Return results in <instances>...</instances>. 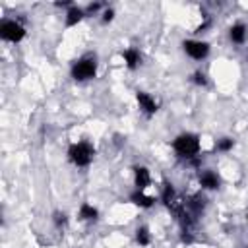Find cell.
Segmentation results:
<instances>
[{"label":"cell","instance_id":"cell-15","mask_svg":"<svg viewBox=\"0 0 248 248\" xmlns=\"http://www.w3.org/2000/svg\"><path fill=\"white\" fill-rule=\"evenodd\" d=\"M136 242L140 246H149L151 244V232L147 227H138L136 229Z\"/></svg>","mask_w":248,"mask_h":248},{"label":"cell","instance_id":"cell-17","mask_svg":"<svg viewBox=\"0 0 248 248\" xmlns=\"http://www.w3.org/2000/svg\"><path fill=\"white\" fill-rule=\"evenodd\" d=\"M192 81H194L198 87H205V85H207V76H205L202 70H198V72L192 74Z\"/></svg>","mask_w":248,"mask_h":248},{"label":"cell","instance_id":"cell-11","mask_svg":"<svg viewBox=\"0 0 248 248\" xmlns=\"http://www.w3.org/2000/svg\"><path fill=\"white\" fill-rule=\"evenodd\" d=\"M130 202H132L134 205L141 207V209H149V207L155 205V198H153V196H147L143 190H134V192L130 194Z\"/></svg>","mask_w":248,"mask_h":248},{"label":"cell","instance_id":"cell-8","mask_svg":"<svg viewBox=\"0 0 248 248\" xmlns=\"http://www.w3.org/2000/svg\"><path fill=\"white\" fill-rule=\"evenodd\" d=\"M198 182L203 190H217L221 186V176L211 169H203L198 174Z\"/></svg>","mask_w":248,"mask_h":248},{"label":"cell","instance_id":"cell-4","mask_svg":"<svg viewBox=\"0 0 248 248\" xmlns=\"http://www.w3.org/2000/svg\"><path fill=\"white\" fill-rule=\"evenodd\" d=\"M25 35H27L25 27L16 19H4L0 23V39L8 43H19L25 39Z\"/></svg>","mask_w":248,"mask_h":248},{"label":"cell","instance_id":"cell-18","mask_svg":"<svg viewBox=\"0 0 248 248\" xmlns=\"http://www.w3.org/2000/svg\"><path fill=\"white\" fill-rule=\"evenodd\" d=\"M52 221H54V225H56L58 229H62V227H66V225H68V217H66V213H64V211H54Z\"/></svg>","mask_w":248,"mask_h":248},{"label":"cell","instance_id":"cell-14","mask_svg":"<svg viewBox=\"0 0 248 248\" xmlns=\"http://www.w3.org/2000/svg\"><path fill=\"white\" fill-rule=\"evenodd\" d=\"M78 215H79V219H81V221H87V223H95V221L99 219V209H97L95 205H91V203L83 202V203L79 205V211H78Z\"/></svg>","mask_w":248,"mask_h":248},{"label":"cell","instance_id":"cell-3","mask_svg":"<svg viewBox=\"0 0 248 248\" xmlns=\"http://www.w3.org/2000/svg\"><path fill=\"white\" fill-rule=\"evenodd\" d=\"M68 159L76 167H87L95 159V147L89 141H78L68 147Z\"/></svg>","mask_w":248,"mask_h":248},{"label":"cell","instance_id":"cell-20","mask_svg":"<svg viewBox=\"0 0 248 248\" xmlns=\"http://www.w3.org/2000/svg\"><path fill=\"white\" fill-rule=\"evenodd\" d=\"M99 8H101V4H99V2H95V4H89V6H87V10H85V14H95Z\"/></svg>","mask_w":248,"mask_h":248},{"label":"cell","instance_id":"cell-19","mask_svg":"<svg viewBox=\"0 0 248 248\" xmlns=\"http://www.w3.org/2000/svg\"><path fill=\"white\" fill-rule=\"evenodd\" d=\"M112 19H114V10L112 8H107L103 12V23H110Z\"/></svg>","mask_w":248,"mask_h":248},{"label":"cell","instance_id":"cell-2","mask_svg":"<svg viewBox=\"0 0 248 248\" xmlns=\"http://www.w3.org/2000/svg\"><path fill=\"white\" fill-rule=\"evenodd\" d=\"M74 81H89L97 76V56L95 54H85L79 60L72 64L70 70Z\"/></svg>","mask_w":248,"mask_h":248},{"label":"cell","instance_id":"cell-9","mask_svg":"<svg viewBox=\"0 0 248 248\" xmlns=\"http://www.w3.org/2000/svg\"><path fill=\"white\" fill-rule=\"evenodd\" d=\"M132 170H134V186H136V190H145L151 184V172H149V169L143 167V165H134Z\"/></svg>","mask_w":248,"mask_h":248},{"label":"cell","instance_id":"cell-6","mask_svg":"<svg viewBox=\"0 0 248 248\" xmlns=\"http://www.w3.org/2000/svg\"><path fill=\"white\" fill-rule=\"evenodd\" d=\"M136 101H138L141 112L147 114V116H153V114L159 110V103H157L155 97L149 95L147 91H136Z\"/></svg>","mask_w":248,"mask_h":248},{"label":"cell","instance_id":"cell-16","mask_svg":"<svg viewBox=\"0 0 248 248\" xmlns=\"http://www.w3.org/2000/svg\"><path fill=\"white\" fill-rule=\"evenodd\" d=\"M234 147V140L232 138H219L215 141V151L217 153H229Z\"/></svg>","mask_w":248,"mask_h":248},{"label":"cell","instance_id":"cell-10","mask_svg":"<svg viewBox=\"0 0 248 248\" xmlns=\"http://www.w3.org/2000/svg\"><path fill=\"white\" fill-rule=\"evenodd\" d=\"M122 60H124L128 70H138L141 64V52L136 46H128L122 50Z\"/></svg>","mask_w":248,"mask_h":248},{"label":"cell","instance_id":"cell-13","mask_svg":"<svg viewBox=\"0 0 248 248\" xmlns=\"http://www.w3.org/2000/svg\"><path fill=\"white\" fill-rule=\"evenodd\" d=\"M229 39L231 43L234 45H244L246 39H248V27L244 23H234L231 29H229Z\"/></svg>","mask_w":248,"mask_h":248},{"label":"cell","instance_id":"cell-5","mask_svg":"<svg viewBox=\"0 0 248 248\" xmlns=\"http://www.w3.org/2000/svg\"><path fill=\"white\" fill-rule=\"evenodd\" d=\"M182 48H184V52L192 58V60H203V58H207V54H209V43L207 41H200V39H186L184 43H182Z\"/></svg>","mask_w":248,"mask_h":248},{"label":"cell","instance_id":"cell-1","mask_svg":"<svg viewBox=\"0 0 248 248\" xmlns=\"http://www.w3.org/2000/svg\"><path fill=\"white\" fill-rule=\"evenodd\" d=\"M172 149L180 159H194L202 149L200 136L192 132H182L172 140Z\"/></svg>","mask_w":248,"mask_h":248},{"label":"cell","instance_id":"cell-12","mask_svg":"<svg viewBox=\"0 0 248 248\" xmlns=\"http://www.w3.org/2000/svg\"><path fill=\"white\" fill-rule=\"evenodd\" d=\"M85 16H87V14H85L83 8H79V6H70L68 12H66V16H64V23H66V27H76Z\"/></svg>","mask_w":248,"mask_h":248},{"label":"cell","instance_id":"cell-7","mask_svg":"<svg viewBox=\"0 0 248 248\" xmlns=\"http://www.w3.org/2000/svg\"><path fill=\"white\" fill-rule=\"evenodd\" d=\"M205 207H207V200H205L203 194H192V196L184 202V209H186L190 215H194L196 219L205 211Z\"/></svg>","mask_w":248,"mask_h":248}]
</instances>
